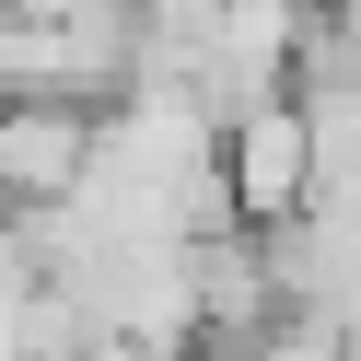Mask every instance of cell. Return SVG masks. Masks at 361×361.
Here are the masks:
<instances>
[{
  "label": "cell",
  "mask_w": 361,
  "mask_h": 361,
  "mask_svg": "<svg viewBox=\"0 0 361 361\" xmlns=\"http://www.w3.org/2000/svg\"><path fill=\"white\" fill-rule=\"evenodd\" d=\"M221 187H233V233H303L326 198V152H314V105H245L221 117Z\"/></svg>",
  "instance_id": "1"
},
{
  "label": "cell",
  "mask_w": 361,
  "mask_h": 361,
  "mask_svg": "<svg viewBox=\"0 0 361 361\" xmlns=\"http://www.w3.org/2000/svg\"><path fill=\"white\" fill-rule=\"evenodd\" d=\"M105 105H0V221H59L94 187Z\"/></svg>",
  "instance_id": "2"
}]
</instances>
